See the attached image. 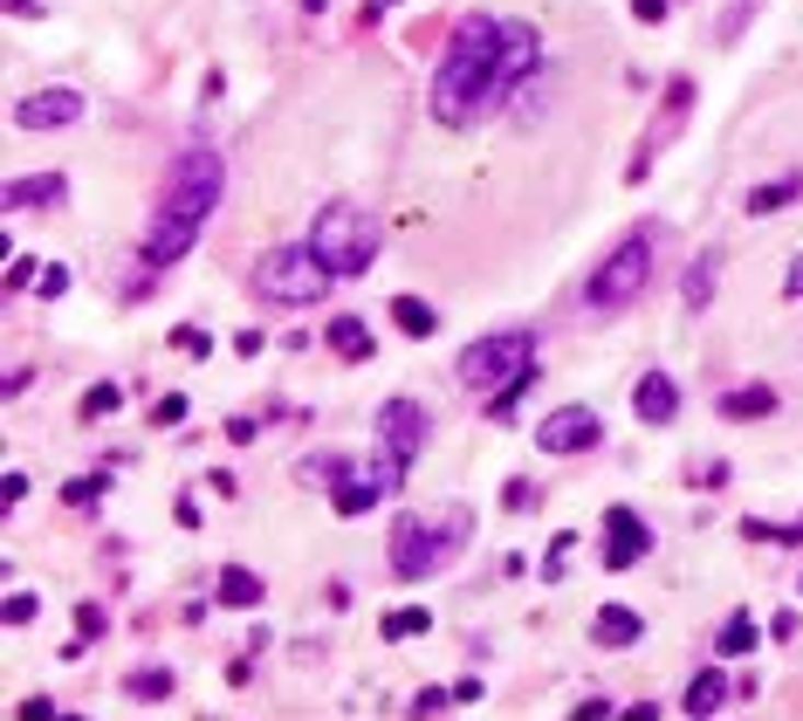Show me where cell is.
Wrapping results in <instances>:
<instances>
[{"instance_id": "cell-1", "label": "cell", "mask_w": 803, "mask_h": 721, "mask_svg": "<svg viewBox=\"0 0 803 721\" xmlns=\"http://www.w3.org/2000/svg\"><path fill=\"white\" fill-rule=\"evenodd\" d=\"M220 193H227V159H220V151H214V145L179 151L165 193H159V206H151V227H145V262H151V268L186 262L193 241L206 234V220H214Z\"/></svg>"}, {"instance_id": "cell-4", "label": "cell", "mask_w": 803, "mask_h": 721, "mask_svg": "<svg viewBox=\"0 0 803 721\" xmlns=\"http://www.w3.org/2000/svg\"><path fill=\"white\" fill-rule=\"evenodd\" d=\"M659 234H666L659 220H639V227L618 234V248L584 282V309H590V317H626V309L645 296V282H653V268H659Z\"/></svg>"}, {"instance_id": "cell-5", "label": "cell", "mask_w": 803, "mask_h": 721, "mask_svg": "<svg viewBox=\"0 0 803 721\" xmlns=\"http://www.w3.org/2000/svg\"><path fill=\"white\" fill-rule=\"evenodd\" d=\"M309 248H317L330 262V275L344 282V275H365L378 262V227L357 199H330V206H317V220H309Z\"/></svg>"}, {"instance_id": "cell-29", "label": "cell", "mask_w": 803, "mask_h": 721, "mask_svg": "<svg viewBox=\"0 0 803 721\" xmlns=\"http://www.w3.org/2000/svg\"><path fill=\"white\" fill-rule=\"evenodd\" d=\"M172 351H179V357H206V351H214V337H206L199 323H179V330H172Z\"/></svg>"}, {"instance_id": "cell-10", "label": "cell", "mask_w": 803, "mask_h": 721, "mask_svg": "<svg viewBox=\"0 0 803 721\" xmlns=\"http://www.w3.org/2000/svg\"><path fill=\"white\" fill-rule=\"evenodd\" d=\"M378 447H385V454H399L405 468H412V460L426 454V405H420V399H405V392H399V399H385V405H378Z\"/></svg>"}, {"instance_id": "cell-34", "label": "cell", "mask_w": 803, "mask_h": 721, "mask_svg": "<svg viewBox=\"0 0 803 721\" xmlns=\"http://www.w3.org/2000/svg\"><path fill=\"white\" fill-rule=\"evenodd\" d=\"M570 543H577V536H557V543H550V563H542V577H550V584H563V571H570Z\"/></svg>"}, {"instance_id": "cell-26", "label": "cell", "mask_w": 803, "mask_h": 721, "mask_svg": "<svg viewBox=\"0 0 803 721\" xmlns=\"http://www.w3.org/2000/svg\"><path fill=\"white\" fill-rule=\"evenodd\" d=\"M124 694H131V701H165V694H172V674H165V666H138V674L124 680Z\"/></svg>"}, {"instance_id": "cell-33", "label": "cell", "mask_w": 803, "mask_h": 721, "mask_svg": "<svg viewBox=\"0 0 803 721\" xmlns=\"http://www.w3.org/2000/svg\"><path fill=\"white\" fill-rule=\"evenodd\" d=\"M151 420H159V426H179V420H186V392H165L159 405H151Z\"/></svg>"}, {"instance_id": "cell-13", "label": "cell", "mask_w": 803, "mask_h": 721, "mask_svg": "<svg viewBox=\"0 0 803 721\" xmlns=\"http://www.w3.org/2000/svg\"><path fill=\"white\" fill-rule=\"evenodd\" d=\"M83 124V96L76 90H35L14 103V131H69Z\"/></svg>"}, {"instance_id": "cell-27", "label": "cell", "mask_w": 803, "mask_h": 721, "mask_svg": "<svg viewBox=\"0 0 803 721\" xmlns=\"http://www.w3.org/2000/svg\"><path fill=\"white\" fill-rule=\"evenodd\" d=\"M762 0H729V14L714 21V42H742V28H748V14H756Z\"/></svg>"}, {"instance_id": "cell-39", "label": "cell", "mask_w": 803, "mask_h": 721, "mask_svg": "<svg viewBox=\"0 0 803 721\" xmlns=\"http://www.w3.org/2000/svg\"><path fill=\"white\" fill-rule=\"evenodd\" d=\"M632 14L645 21V28H659V21H666V0H632Z\"/></svg>"}, {"instance_id": "cell-16", "label": "cell", "mask_w": 803, "mask_h": 721, "mask_svg": "<svg viewBox=\"0 0 803 721\" xmlns=\"http://www.w3.org/2000/svg\"><path fill=\"white\" fill-rule=\"evenodd\" d=\"M714 289H721V248H701V254H693V268H687V282H680V302L687 309H708Z\"/></svg>"}, {"instance_id": "cell-24", "label": "cell", "mask_w": 803, "mask_h": 721, "mask_svg": "<svg viewBox=\"0 0 803 721\" xmlns=\"http://www.w3.org/2000/svg\"><path fill=\"white\" fill-rule=\"evenodd\" d=\"M756 639H762V632H756V618H748V611H735L729 626L714 632V653H721V660H735V653H756Z\"/></svg>"}, {"instance_id": "cell-12", "label": "cell", "mask_w": 803, "mask_h": 721, "mask_svg": "<svg viewBox=\"0 0 803 721\" xmlns=\"http://www.w3.org/2000/svg\"><path fill=\"white\" fill-rule=\"evenodd\" d=\"M645 550H653V529H645L639 508H605V571H632V563H645Z\"/></svg>"}, {"instance_id": "cell-25", "label": "cell", "mask_w": 803, "mask_h": 721, "mask_svg": "<svg viewBox=\"0 0 803 721\" xmlns=\"http://www.w3.org/2000/svg\"><path fill=\"white\" fill-rule=\"evenodd\" d=\"M433 626V611L426 605H399V611H385V639H392V646H399V639H420Z\"/></svg>"}, {"instance_id": "cell-28", "label": "cell", "mask_w": 803, "mask_h": 721, "mask_svg": "<svg viewBox=\"0 0 803 721\" xmlns=\"http://www.w3.org/2000/svg\"><path fill=\"white\" fill-rule=\"evenodd\" d=\"M302 481H330L336 488V481H351V460L344 454H323V460H309V468H302Z\"/></svg>"}, {"instance_id": "cell-2", "label": "cell", "mask_w": 803, "mask_h": 721, "mask_svg": "<svg viewBox=\"0 0 803 721\" xmlns=\"http://www.w3.org/2000/svg\"><path fill=\"white\" fill-rule=\"evenodd\" d=\"M495 48H502V21H495V14H460V21H454L447 48H439V69H433V83H426V103H433V117L447 124V131L487 117L481 96H487Z\"/></svg>"}, {"instance_id": "cell-3", "label": "cell", "mask_w": 803, "mask_h": 721, "mask_svg": "<svg viewBox=\"0 0 803 721\" xmlns=\"http://www.w3.org/2000/svg\"><path fill=\"white\" fill-rule=\"evenodd\" d=\"M468 536H474V515L460 502H439L426 515H399V529H392V577L399 584H426L433 571H447V563L468 550Z\"/></svg>"}, {"instance_id": "cell-8", "label": "cell", "mask_w": 803, "mask_h": 721, "mask_svg": "<svg viewBox=\"0 0 803 721\" xmlns=\"http://www.w3.org/2000/svg\"><path fill=\"white\" fill-rule=\"evenodd\" d=\"M536 62H542V35L529 28V21H502V48H495V69H487V96H481V111H502L508 90H523Z\"/></svg>"}, {"instance_id": "cell-17", "label": "cell", "mask_w": 803, "mask_h": 721, "mask_svg": "<svg viewBox=\"0 0 803 721\" xmlns=\"http://www.w3.org/2000/svg\"><path fill=\"white\" fill-rule=\"evenodd\" d=\"M323 344H330L336 357H344V365H365V357L378 351V344H371V323H365V317H336V323L323 330Z\"/></svg>"}, {"instance_id": "cell-36", "label": "cell", "mask_w": 803, "mask_h": 721, "mask_svg": "<svg viewBox=\"0 0 803 721\" xmlns=\"http://www.w3.org/2000/svg\"><path fill=\"white\" fill-rule=\"evenodd\" d=\"M62 289H69V268H62V262H48V268H42V296H48V302H56Z\"/></svg>"}, {"instance_id": "cell-41", "label": "cell", "mask_w": 803, "mask_h": 721, "mask_svg": "<svg viewBox=\"0 0 803 721\" xmlns=\"http://www.w3.org/2000/svg\"><path fill=\"white\" fill-rule=\"evenodd\" d=\"M262 344H268L262 330H241V337H234V351H241V357H262Z\"/></svg>"}, {"instance_id": "cell-15", "label": "cell", "mask_w": 803, "mask_h": 721, "mask_svg": "<svg viewBox=\"0 0 803 721\" xmlns=\"http://www.w3.org/2000/svg\"><path fill=\"white\" fill-rule=\"evenodd\" d=\"M590 639H598L605 653H626V646L645 639V618L632 605H598V611H590Z\"/></svg>"}, {"instance_id": "cell-22", "label": "cell", "mask_w": 803, "mask_h": 721, "mask_svg": "<svg viewBox=\"0 0 803 721\" xmlns=\"http://www.w3.org/2000/svg\"><path fill=\"white\" fill-rule=\"evenodd\" d=\"M790 199H803V172H783V179H769V186L748 193V214H783Z\"/></svg>"}, {"instance_id": "cell-14", "label": "cell", "mask_w": 803, "mask_h": 721, "mask_svg": "<svg viewBox=\"0 0 803 721\" xmlns=\"http://www.w3.org/2000/svg\"><path fill=\"white\" fill-rule=\"evenodd\" d=\"M632 412H639V426H673V420H680V385H673L666 371H639Z\"/></svg>"}, {"instance_id": "cell-31", "label": "cell", "mask_w": 803, "mask_h": 721, "mask_svg": "<svg viewBox=\"0 0 803 721\" xmlns=\"http://www.w3.org/2000/svg\"><path fill=\"white\" fill-rule=\"evenodd\" d=\"M35 611H42L35 591H8V626H35Z\"/></svg>"}, {"instance_id": "cell-21", "label": "cell", "mask_w": 803, "mask_h": 721, "mask_svg": "<svg viewBox=\"0 0 803 721\" xmlns=\"http://www.w3.org/2000/svg\"><path fill=\"white\" fill-rule=\"evenodd\" d=\"M721 701H729V680H721V666H701V674L687 680V694H680V708L701 721V714H714Z\"/></svg>"}, {"instance_id": "cell-40", "label": "cell", "mask_w": 803, "mask_h": 721, "mask_svg": "<svg viewBox=\"0 0 803 721\" xmlns=\"http://www.w3.org/2000/svg\"><path fill=\"white\" fill-rule=\"evenodd\" d=\"M502 502H508V508H515V515H523V508H529V502H536V488H529V481H508V495H502Z\"/></svg>"}, {"instance_id": "cell-11", "label": "cell", "mask_w": 803, "mask_h": 721, "mask_svg": "<svg viewBox=\"0 0 803 721\" xmlns=\"http://www.w3.org/2000/svg\"><path fill=\"white\" fill-rule=\"evenodd\" d=\"M399 481H405V460L399 454H385L371 460L365 474H351V481H336V515H371L385 495H399Z\"/></svg>"}, {"instance_id": "cell-35", "label": "cell", "mask_w": 803, "mask_h": 721, "mask_svg": "<svg viewBox=\"0 0 803 721\" xmlns=\"http://www.w3.org/2000/svg\"><path fill=\"white\" fill-rule=\"evenodd\" d=\"M783 302H803V248L790 254V275H783Z\"/></svg>"}, {"instance_id": "cell-38", "label": "cell", "mask_w": 803, "mask_h": 721, "mask_svg": "<svg viewBox=\"0 0 803 721\" xmlns=\"http://www.w3.org/2000/svg\"><path fill=\"white\" fill-rule=\"evenodd\" d=\"M28 282H42L35 262H8V289H28Z\"/></svg>"}, {"instance_id": "cell-19", "label": "cell", "mask_w": 803, "mask_h": 721, "mask_svg": "<svg viewBox=\"0 0 803 721\" xmlns=\"http://www.w3.org/2000/svg\"><path fill=\"white\" fill-rule=\"evenodd\" d=\"M776 412V385H735L721 392V420H769Z\"/></svg>"}, {"instance_id": "cell-42", "label": "cell", "mask_w": 803, "mask_h": 721, "mask_svg": "<svg viewBox=\"0 0 803 721\" xmlns=\"http://www.w3.org/2000/svg\"><path fill=\"white\" fill-rule=\"evenodd\" d=\"M8 8H14L21 21H35V14H42V0H8Z\"/></svg>"}, {"instance_id": "cell-6", "label": "cell", "mask_w": 803, "mask_h": 721, "mask_svg": "<svg viewBox=\"0 0 803 721\" xmlns=\"http://www.w3.org/2000/svg\"><path fill=\"white\" fill-rule=\"evenodd\" d=\"M330 262L309 241H289V248H268L254 262V296L262 302H282V309H309L317 296H330Z\"/></svg>"}, {"instance_id": "cell-32", "label": "cell", "mask_w": 803, "mask_h": 721, "mask_svg": "<svg viewBox=\"0 0 803 721\" xmlns=\"http://www.w3.org/2000/svg\"><path fill=\"white\" fill-rule=\"evenodd\" d=\"M103 626H111V618H103L96 605H83L76 611V646H83V639H103Z\"/></svg>"}, {"instance_id": "cell-7", "label": "cell", "mask_w": 803, "mask_h": 721, "mask_svg": "<svg viewBox=\"0 0 803 721\" xmlns=\"http://www.w3.org/2000/svg\"><path fill=\"white\" fill-rule=\"evenodd\" d=\"M523 371H536V330H495V337L468 344V357H460V385L474 399H495Z\"/></svg>"}, {"instance_id": "cell-30", "label": "cell", "mask_w": 803, "mask_h": 721, "mask_svg": "<svg viewBox=\"0 0 803 721\" xmlns=\"http://www.w3.org/2000/svg\"><path fill=\"white\" fill-rule=\"evenodd\" d=\"M117 405H124L117 385H90V392H83V420H103V412H117Z\"/></svg>"}, {"instance_id": "cell-37", "label": "cell", "mask_w": 803, "mask_h": 721, "mask_svg": "<svg viewBox=\"0 0 803 721\" xmlns=\"http://www.w3.org/2000/svg\"><path fill=\"white\" fill-rule=\"evenodd\" d=\"M96 495H103V474H96V481H69V488H62V502H76V508L96 502Z\"/></svg>"}, {"instance_id": "cell-18", "label": "cell", "mask_w": 803, "mask_h": 721, "mask_svg": "<svg viewBox=\"0 0 803 721\" xmlns=\"http://www.w3.org/2000/svg\"><path fill=\"white\" fill-rule=\"evenodd\" d=\"M62 172H21L8 186V206H62Z\"/></svg>"}, {"instance_id": "cell-9", "label": "cell", "mask_w": 803, "mask_h": 721, "mask_svg": "<svg viewBox=\"0 0 803 721\" xmlns=\"http://www.w3.org/2000/svg\"><path fill=\"white\" fill-rule=\"evenodd\" d=\"M598 440H605V420L590 405H557V412L536 420V447L542 454H590Z\"/></svg>"}, {"instance_id": "cell-20", "label": "cell", "mask_w": 803, "mask_h": 721, "mask_svg": "<svg viewBox=\"0 0 803 721\" xmlns=\"http://www.w3.org/2000/svg\"><path fill=\"white\" fill-rule=\"evenodd\" d=\"M214 598H220L227 611H248V605H262V577H254L248 563H227L220 584H214Z\"/></svg>"}, {"instance_id": "cell-23", "label": "cell", "mask_w": 803, "mask_h": 721, "mask_svg": "<svg viewBox=\"0 0 803 721\" xmlns=\"http://www.w3.org/2000/svg\"><path fill=\"white\" fill-rule=\"evenodd\" d=\"M392 323L405 330V337H433V330H439V309L420 302V296H392Z\"/></svg>"}, {"instance_id": "cell-43", "label": "cell", "mask_w": 803, "mask_h": 721, "mask_svg": "<svg viewBox=\"0 0 803 721\" xmlns=\"http://www.w3.org/2000/svg\"><path fill=\"white\" fill-rule=\"evenodd\" d=\"M796 591H803V577H796Z\"/></svg>"}]
</instances>
